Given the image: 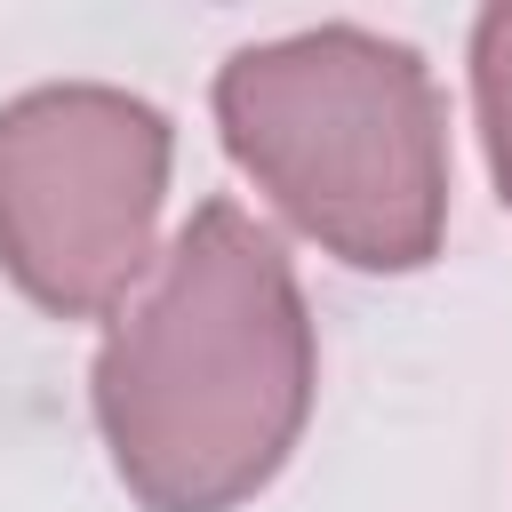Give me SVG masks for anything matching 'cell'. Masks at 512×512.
<instances>
[{
    "label": "cell",
    "instance_id": "6da1fadb",
    "mask_svg": "<svg viewBox=\"0 0 512 512\" xmlns=\"http://www.w3.org/2000/svg\"><path fill=\"white\" fill-rule=\"evenodd\" d=\"M320 336L272 224L200 200L112 312L88 408L112 480L144 512H240L312 424Z\"/></svg>",
    "mask_w": 512,
    "mask_h": 512
},
{
    "label": "cell",
    "instance_id": "7a4b0ae2",
    "mask_svg": "<svg viewBox=\"0 0 512 512\" xmlns=\"http://www.w3.org/2000/svg\"><path fill=\"white\" fill-rule=\"evenodd\" d=\"M232 168L336 264L424 272L448 240V96L432 64L368 24L248 40L216 64Z\"/></svg>",
    "mask_w": 512,
    "mask_h": 512
},
{
    "label": "cell",
    "instance_id": "3957f363",
    "mask_svg": "<svg viewBox=\"0 0 512 512\" xmlns=\"http://www.w3.org/2000/svg\"><path fill=\"white\" fill-rule=\"evenodd\" d=\"M176 128L112 80H40L0 104V272L48 320H112L160 240Z\"/></svg>",
    "mask_w": 512,
    "mask_h": 512
},
{
    "label": "cell",
    "instance_id": "277c9868",
    "mask_svg": "<svg viewBox=\"0 0 512 512\" xmlns=\"http://www.w3.org/2000/svg\"><path fill=\"white\" fill-rule=\"evenodd\" d=\"M472 120H480L496 200L512 208V0L472 16Z\"/></svg>",
    "mask_w": 512,
    "mask_h": 512
}]
</instances>
